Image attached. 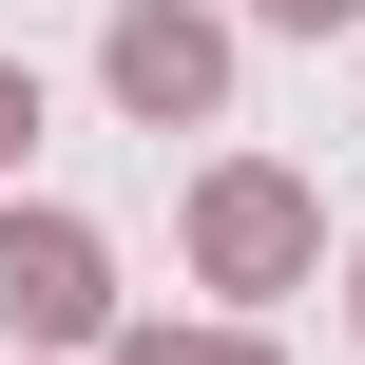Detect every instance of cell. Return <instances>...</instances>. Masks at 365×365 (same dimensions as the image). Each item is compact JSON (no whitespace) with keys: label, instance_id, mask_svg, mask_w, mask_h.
I'll return each instance as SVG.
<instances>
[{"label":"cell","instance_id":"cell-4","mask_svg":"<svg viewBox=\"0 0 365 365\" xmlns=\"http://www.w3.org/2000/svg\"><path fill=\"white\" fill-rule=\"evenodd\" d=\"M19 135H38V96H19V77H0V154H19Z\"/></svg>","mask_w":365,"mask_h":365},{"label":"cell","instance_id":"cell-5","mask_svg":"<svg viewBox=\"0 0 365 365\" xmlns=\"http://www.w3.org/2000/svg\"><path fill=\"white\" fill-rule=\"evenodd\" d=\"M269 19H346V0H269Z\"/></svg>","mask_w":365,"mask_h":365},{"label":"cell","instance_id":"cell-1","mask_svg":"<svg viewBox=\"0 0 365 365\" xmlns=\"http://www.w3.org/2000/svg\"><path fill=\"white\" fill-rule=\"evenodd\" d=\"M0 327H96V250H77V231H19V212H0Z\"/></svg>","mask_w":365,"mask_h":365},{"label":"cell","instance_id":"cell-3","mask_svg":"<svg viewBox=\"0 0 365 365\" xmlns=\"http://www.w3.org/2000/svg\"><path fill=\"white\" fill-rule=\"evenodd\" d=\"M212 269H289V192H269V173L212 192Z\"/></svg>","mask_w":365,"mask_h":365},{"label":"cell","instance_id":"cell-6","mask_svg":"<svg viewBox=\"0 0 365 365\" xmlns=\"http://www.w3.org/2000/svg\"><path fill=\"white\" fill-rule=\"evenodd\" d=\"M154 365H173V346H154Z\"/></svg>","mask_w":365,"mask_h":365},{"label":"cell","instance_id":"cell-2","mask_svg":"<svg viewBox=\"0 0 365 365\" xmlns=\"http://www.w3.org/2000/svg\"><path fill=\"white\" fill-rule=\"evenodd\" d=\"M115 96H135V115H192V96H212V38H192V19H115Z\"/></svg>","mask_w":365,"mask_h":365}]
</instances>
